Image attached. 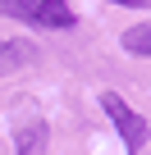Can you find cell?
Here are the masks:
<instances>
[{
  "mask_svg": "<svg viewBox=\"0 0 151 155\" xmlns=\"http://www.w3.org/2000/svg\"><path fill=\"white\" fill-rule=\"evenodd\" d=\"M101 110L110 114V123H115V132H119L124 150H128V155H142V150H146V141H151L146 119H142V114H137L124 96H115V91H105V96H101Z\"/></svg>",
  "mask_w": 151,
  "mask_h": 155,
  "instance_id": "cell-1",
  "label": "cell"
},
{
  "mask_svg": "<svg viewBox=\"0 0 151 155\" xmlns=\"http://www.w3.org/2000/svg\"><path fill=\"white\" fill-rule=\"evenodd\" d=\"M0 14H9L19 23H32V28H73L78 23V14L64 0H0Z\"/></svg>",
  "mask_w": 151,
  "mask_h": 155,
  "instance_id": "cell-2",
  "label": "cell"
},
{
  "mask_svg": "<svg viewBox=\"0 0 151 155\" xmlns=\"http://www.w3.org/2000/svg\"><path fill=\"white\" fill-rule=\"evenodd\" d=\"M50 150V123L46 119H28L14 132V155H46Z\"/></svg>",
  "mask_w": 151,
  "mask_h": 155,
  "instance_id": "cell-3",
  "label": "cell"
},
{
  "mask_svg": "<svg viewBox=\"0 0 151 155\" xmlns=\"http://www.w3.org/2000/svg\"><path fill=\"white\" fill-rule=\"evenodd\" d=\"M32 59H37V50H32L28 41H19V37H0V78L28 68Z\"/></svg>",
  "mask_w": 151,
  "mask_h": 155,
  "instance_id": "cell-4",
  "label": "cell"
},
{
  "mask_svg": "<svg viewBox=\"0 0 151 155\" xmlns=\"http://www.w3.org/2000/svg\"><path fill=\"white\" fill-rule=\"evenodd\" d=\"M119 46H124L128 55H137V59H151V18H146V23H133V28H124Z\"/></svg>",
  "mask_w": 151,
  "mask_h": 155,
  "instance_id": "cell-5",
  "label": "cell"
},
{
  "mask_svg": "<svg viewBox=\"0 0 151 155\" xmlns=\"http://www.w3.org/2000/svg\"><path fill=\"white\" fill-rule=\"evenodd\" d=\"M110 5H128V9H151V0H110Z\"/></svg>",
  "mask_w": 151,
  "mask_h": 155,
  "instance_id": "cell-6",
  "label": "cell"
}]
</instances>
